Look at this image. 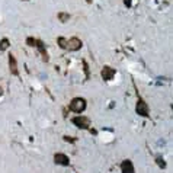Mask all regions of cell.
<instances>
[{
	"label": "cell",
	"instance_id": "6",
	"mask_svg": "<svg viewBox=\"0 0 173 173\" xmlns=\"http://www.w3.org/2000/svg\"><path fill=\"white\" fill-rule=\"evenodd\" d=\"M35 47L38 48V51L41 53V55H42L44 61H48V55H47V48H45V44H44L41 40H36V42H35Z\"/></svg>",
	"mask_w": 173,
	"mask_h": 173
},
{
	"label": "cell",
	"instance_id": "8",
	"mask_svg": "<svg viewBox=\"0 0 173 173\" xmlns=\"http://www.w3.org/2000/svg\"><path fill=\"white\" fill-rule=\"evenodd\" d=\"M9 68H10V73L18 76V66H16V58L13 54H9Z\"/></svg>",
	"mask_w": 173,
	"mask_h": 173
},
{
	"label": "cell",
	"instance_id": "2",
	"mask_svg": "<svg viewBox=\"0 0 173 173\" xmlns=\"http://www.w3.org/2000/svg\"><path fill=\"white\" fill-rule=\"evenodd\" d=\"M73 124L80 130H89L90 128V121L86 116H76V118H73Z\"/></svg>",
	"mask_w": 173,
	"mask_h": 173
},
{
	"label": "cell",
	"instance_id": "15",
	"mask_svg": "<svg viewBox=\"0 0 173 173\" xmlns=\"http://www.w3.org/2000/svg\"><path fill=\"white\" fill-rule=\"evenodd\" d=\"M124 5H125L126 7H131V5H133V0H124Z\"/></svg>",
	"mask_w": 173,
	"mask_h": 173
},
{
	"label": "cell",
	"instance_id": "12",
	"mask_svg": "<svg viewBox=\"0 0 173 173\" xmlns=\"http://www.w3.org/2000/svg\"><path fill=\"white\" fill-rule=\"evenodd\" d=\"M58 19H60L61 22H67V20L70 19V15L68 13H58Z\"/></svg>",
	"mask_w": 173,
	"mask_h": 173
},
{
	"label": "cell",
	"instance_id": "3",
	"mask_svg": "<svg viewBox=\"0 0 173 173\" xmlns=\"http://www.w3.org/2000/svg\"><path fill=\"white\" fill-rule=\"evenodd\" d=\"M135 112L138 113V115H141V116H148V115H150V113H148L150 112V111H148V106H147V103L143 99H140L138 102H137Z\"/></svg>",
	"mask_w": 173,
	"mask_h": 173
},
{
	"label": "cell",
	"instance_id": "11",
	"mask_svg": "<svg viewBox=\"0 0 173 173\" xmlns=\"http://www.w3.org/2000/svg\"><path fill=\"white\" fill-rule=\"evenodd\" d=\"M156 161H157V164H159L160 169H166V161L161 159V157H157V159H156Z\"/></svg>",
	"mask_w": 173,
	"mask_h": 173
},
{
	"label": "cell",
	"instance_id": "13",
	"mask_svg": "<svg viewBox=\"0 0 173 173\" xmlns=\"http://www.w3.org/2000/svg\"><path fill=\"white\" fill-rule=\"evenodd\" d=\"M57 42H58V45H60L61 48H64V50L67 48V41L64 40V38H58V40H57Z\"/></svg>",
	"mask_w": 173,
	"mask_h": 173
},
{
	"label": "cell",
	"instance_id": "14",
	"mask_svg": "<svg viewBox=\"0 0 173 173\" xmlns=\"http://www.w3.org/2000/svg\"><path fill=\"white\" fill-rule=\"evenodd\" d=\"M35 42H36V40H33V38H31V36L26 38V44L29 45V47H33V45H35Z\"/></svg>",
	"mask_w": 173,
	"mask_h": 173
},
{
	"label": "cell",
	"instance_id": "5",
	"mask_svg": "<svg viewBox=\"0 0 173 173\" xmlns=\"http://www.w3.org/2000/svg\"><path fill=\"white\" fill-rule=\"evenodd\" d=\"M54 161H55L57 164H61V166H68V164H70V159L63 153L55 154V156H54Z\"/></svg>",
	"mask_w": 173,
	"mask_h": 173
},
{
	"label": "cell",
	"instance_id": "4",
	"mask_svg": "<svg viewBox=\"0 0 173 173\" xmlns=\"http://www.w3.org/2000/svg\"><path fill=\"white\" fill-rule=\"evenodd\" d=\"M81 41L79 38H70V40L67 41V48L66 50H70V51H77L81 48Z\"/></svg>",
	"mask_w": 173,
	"mask_h": 173
},
{
	"label": "cell",
	"instance_id": "1",
	"mask_svg": "<svg viewBox=\"0 0 173 173\" xmlns=\"http://www.w3.org/2000/svg\"><path fill=\"white\" fill-rule=\"evenodd\" d=\"M70 109L76 113L83 112L86 109V100L83 99V98H74L71 100V103H70Z\"/></svg>",
	"mask_w": 173,
	"mask_h": 173
},
{
	"label": "cell",
	"instance_id": "17",
	"mask_svg": "<svg viewBox=\"0 0 173 173\" xmlns=\"http://www.w3.org/2000/svg\"><path fill=\"white\" fill-rule=\"evenodd\" d=\"M2 95H3V90H2V87H0V96H2Z\"/></svg>",
	"mask_w": 173,
	"mask_h": 173
},
{
	"label": "cell",
	"instance_id": "7",
	"mask_svg": "<svg viewBox=\"0 0 173 173\" xmlns=\"http://www.w3.org/2000/svg\"><path fill=\"white\" fill-rule=\"evenodd\" d=\"M113 76H115V70L111 68V67H103V70H102V79L103 80H111L113 79Z\"/></svg>",
	"mask_w": 173,
	"mask_h": 173
},
{
	"label": "cell",
	"instance_id": "9",
	"mask_svg": "<svg viewBox=\"0 0 173 173\" xmlns=\"http://www.w3.org/2000/svg\"><path fill=\"white\" fill-rule=\"evenodd\" d=\"M121 170L124 173H133L134 172V164L131 163V160H124L121 163Z\"/></svg>",
	"mask_w": 173,
	"mask_h": 173
},
{
	"label": "cell",
	"instance_id": "16",
	"mask_svg": "<svg viewBox=\"0 0 173 173\" xmlns=\"http://www.w3.org/2000/svg\"><path fill=\"white\" fill-rule=\"evenodd\" d=\"M64 140L68 141V143H74V141H76L74 138H70V137H64Z\"/></svg>",
	"mask_w": 173,
	"mask_h": 173
},
{
	"label": "cell",
	"instance_id": "10",
	"mask_svg": "<svg viewBox=\"0 0 173 173\" xmlns=\"http://www.w3.org/2000/svg\"><path fill=\"white\" fill-rule=\"evenodd\" d=\"M7 47H9V40H7V38H3L2 42H0V50L5 51V50H7Z\"/></svg>",
	"mask_w": 173,
	"mask_h": 173
}]
</instances>
